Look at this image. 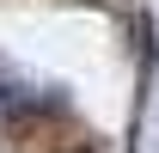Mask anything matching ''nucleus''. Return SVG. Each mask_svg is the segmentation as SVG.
Instances as JSON below:
<instances>
[{
  "instance_id": "obj_1",
  "label": "nucleus",
  "mask_w": 159,
  "mask_h": 153,
  "mask_svg": "<svg viewBox=\"0 0 159 153\" xmlns=\"http://www.w3.org/2000/svg\"><path fill=\"white\" fill-rule=\"evenodd\" d=\"M12 104H19V98H12V92H6V74H0V116H6V110H12Z\"/></svg>"
}]
</instances>
